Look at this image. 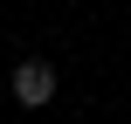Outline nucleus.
<instances>
[{
	"label": "nucleus",
	"instance_id": "1",
	"mask_svg": "<svg viewBox=\"0 0 131 124\" xmlns=\"http://www.w3.org/2000/svg\"><path fill=\"white\" fill-rule=\"evenodd\" d=\"M14 97H21L28 110H41V104L55 97V69H48V62H21V69H14Z\"/></svg>",
	"mask_w": 131,
	"mask_h": 124
}]
</instances>
